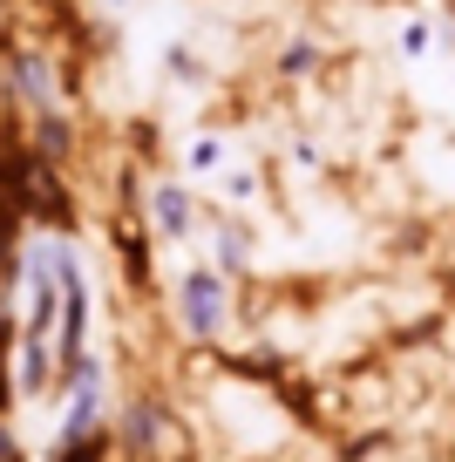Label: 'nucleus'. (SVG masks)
Here are the masks:
<instances>
[{"instance_id": "f257e3e1", "label": "nucleus", "mask_w": 455, "mask_h": 462, "mask_svg": "<svg viewBox=\"0 0 455 462\" xmlns=\"http://www.w3.org/2000/svg\"><path fill=\"white\" fill-rule=\"evenodd\" d=\"M238 319V292H231V273H218L211 259H184L171 279V327L184 346H218Z\"/></svg>"}, {"instance_id": "f03ea898", "label": "nucleus", "mask_w": 455, "mask_h": 462, "mask_svg": "<svg viewBox=\"0 0 455 462\" xmlns=\"http://www.w3.org/2000/svg\"><path fill=\"white\" fill-rule=\"evenodd\" d=\"M211 421L231 435L238 456H272V448L292 442V421H285L279 402H272L265 388H252V381H218L211 388Z\"/></svg>"}, {"instance_id": "7ed1b4c3", "label": "nucleus", "mask_w": 455, "mask_h": 462, "mask_svg": "<svg viewBox=\"0 0 455 462\" xmlns=\"http://www.w3.org/2000/svg\"><path fill=\"white\" fill-rule=\"evenodd\" d=\"M136 217L163 252H184L204 231V190L190 184V177H177V171H150L143 177V198H136Z\"/></svg>"}, {"instance_id": "20e7f679", "label": "nucleus", "mask_w": 455, "mask_h": 462, "mask_svg": "<svg viewBox=\"0 0 455 462\" xmlns=\"http://www.w3.org/2000/svg\"><path fill=\"white\" fill-rule=\"evenodd\" d=\"M231 157H238V136H231L225 123H190V130L177 136V177H190L198 190H211Z\"/></svg>"}, {"instance_id": "39448f33", "label": "nucleus", "mask_w": 455, "mask_h": 462, "mask_svg": "<svg viewBox=\"0 0 455 462\" xmlns=\"http://www.w3.org/2000/svg\"><path fill=\"white\" fill-rule=\"evenodd\" d=\"M449 42H455V28H449V21H435L428 7H401L395 28H387V48H395V61H401L408 75H422Z\"/></svg>"}, {"instance_id": "423d86ee", "label": "nucleus", "mask_w": 455, "mask_h": 462, "mask_svg": "<svg viewBox=\"0 0 455 462\" xmlns=\"http://www.w3.org/2000/svg\"><path fill=\"white\" fill-rule=\"evenodd\" d=\"M327 69H333V55H327V42H320L313 28H285V34H279V55H272V75H279L285 88L327 82Z\"/></svg>"}, {"instance_id": "0eeeda50", "label": "nucleus", "mask_w": 455, "mask_h": 462, "mask_svg": "<svg viewBox=\"0 0 455 462\" xmlns=\"http://www.w3.org/2000/svg\"><path fill=\"white\" fill-rule=\"evenodd\" d=\"M265 184H272V177H265V163H258V157H245V150H238V157H231L225 171H218L211 198L225 204V211H258V204H265Z\"/></svg>"}, {"instance_id": "6e6552de", "label": "nucleus", "mask_w": 455, "mask_h": 462, "mask_svg": "<svg viewBox=\"0 0 455 462\" xmlns=\"http://www.w3.org/2000/svg\"><path fill=\"white\" fill-rule=\"evenodd\" d=\"M414 177H428V184L455 190V130H422L414 136Z\"/></svg>"}, {"instance_id": "1a4fd4ad", "label": "nucleus", "mask_w": 455, "mask_h": 462, "mask_svg": "<svg viewBox=\"0 0 455 462\" xmlns=\"http://www.w3.org/2000/svg\"><path fill=\"white\" fill-rule=\"evenodd\" d=\"M279 157H285V177H292V184H320V177L333 171V150L320 143L313 130H292V136L279 143Z\"/></svg>"}, {"instance_id": "9d476101", "label": "nucleus", "mask_w": 455, "mask_h": 462, "mask_svg": "<svg viewBox=\"0 0 455 462\" xmlns=\"http://www.w3.org/2000/svg\"><path fill=\"white\" fill-rule=\"evenodd\" d=\"M449 300H455V245H449Z\"/></svg>"}]
</instances>
